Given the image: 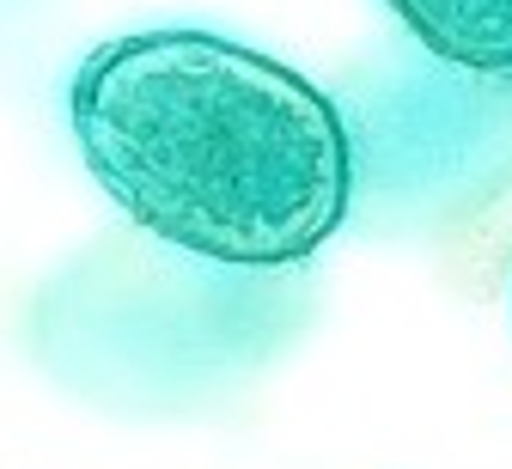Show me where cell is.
Wrapping results in <instances>:
<instances>
[{
    "label": "cell",
    "mask_w": 512,
    "mask_h": 469,
    "mask_svg": "<svg viewBox=\"0 0 512 469\" xmlns=\"http://www.w3.org/2000/svg\"><path fill=\"white\" fill-rule=\"evenodd\" d=\"M98 189L177 250L305 268L348 226V134L299 67L196 25L98 43L68 86Z\"/></svg>",
    "instance_id": "6da1fadb"
},
{
    "label": "cell",
    "mask_w": 512,
    "mask_h": 469,
    "mask_svg": "<svg viewBox=\"0 0 512 469\" xmlns=\"http://www.w3.org/2000/svg\"><path fill=\"white\" fill-rule=\"evenodd\" d=\"M305 268H232L141 226L68 256L31 299V354L80 402L171 421L232 402L311 323Z\"/></svg>",
    "instance_id": "7a4b0ae2"
},
{
    "label": "cell",
    "mask_w": 512,
    "mask_h": 469,
    "mask_svg": "<svg viewBox=\"0 0 512 469\" xmlns=\"http://www.w3.org/2000/svg\"><path fill=\"white\" fill-rule=\"evenodd\" d=\"M348 134V226L452 238L512 195V74H470L391 37L336 80Z\"/></svg>",
    "instance_id": "3957f363"
},
{
    "label": "cell",
    "mask_w": 512,
    "mask_h": 469,
    "mask_svg": "<svg viewBox=\"0 0 512 469\" xmlns=\"http://www.w3.org/2000/svg\"><path fill=\"white\" fill-rule=\"evenodd\" d=\"M403 37L470 74H512V0H384Z\"/></svg>",
    "instance_id": "277c9868"
}]
</instances>
